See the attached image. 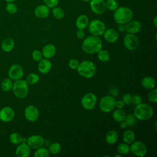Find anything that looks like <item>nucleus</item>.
<instances>
[{
  "label": "nucleus",
  "instance_id": "1",
  "mask_svg": "<svg viewBox=\"0 0 157 157\" xmlns=\"http://www.w3.org/2000/svg\"><path fill=\"white\" fill-rule=\"evenodd\" d=\"M102 47V40L96 36H90L84 39L82 42V50L88 54L98 53Z\"/></svg>",
  "mask_w": 157,
  "mask_h": 157
},
{
  "label": "nucleus",
  "instance_id": "2",
  "mask_svg": "<svg viewBox=\"0 0 157 157\" xmlns=\"http://www.w3.org/2000/svg\"><path fill=\"white\" fill-rule=\"evenodd\" d=\"M133 11L127 7H120L114 10L113 19L117 24H126L132 20Z\"/></svg>",
  "mask_w": 157,
  "mask_h": 157
},
{
  "label": "nucleus",
  "instance_id": "3",
  "mask_svg": "<svg viewBox=\"0 0 157 157\" xmlns=\"http://www.w3.org/2000/svg\"><path fill=\"white\" fill-rule=\"evenodd\" d=\"M153 109L150 105L142 102L136 105L134 110V115L136 119L142 121L151 118L153 115Z\"/></svg>",
  "mask_w": 157,
  "mask_h": 157
},
{
  "label": "nucleus",
  "instance_id": "4",
  "mask_svg": "<svg viewBox=\"0 0 157 157\" xmlns=\"http://www.w3.org/2000/svg\"><path fill=\"white\" fill-rule=\"evenodd\" d=\"M77 71L83 77L90 78L95 75L96 67L93 62L88 60H85L80 63Z\"/></svg>",
  "mask_w": 157,
  "mask_h": 157
},
{
  "label": "nucleus",
  "instance_id": "5",
  "mask_svg": "<svg viewBox=\"0 0 157 157\" xmlns=\"http://www.w3.org/2000/svg\"><path fill=\"white\" fill-rule=\"evenodd\" d=\"M14 95L19 99L25 98L29 91V85L26 80L19 79L13 83L12 88Z\"/></svg>",
  "mask_w": 157,
  "mask_h": 157
},
{
  "label": "nucleus",
  "instance_id": "6",
  "mask_svg": "<svg viewBox=\"0 0 157 157\" xmlns=\"http://www.w3.org/2000/svg\"><path fill=\"white\" fill-rule=\"evenodd\" d=\"M106 29L104 23L98 19H94L89 22L88 30L90 34L93 36H99L104 34Z\"/></svg>",
  "mask_w": 157,
  "mask_h": 157
},
{
  "label": "nucleus",
  "instance_id": "7",
  "mask_svg": "<svg viewBox=\"0 0 157 157\" xmlns=\"http://www.w3.org/2000/svg\"><path fill=\"white\" fill-rule=\"evenodd\" d=\"M116 100L111 96H105L102 97L99 103V107L103 112L108 113L112 111L115 107Z\"/></svg>",
  "mask_w": 157,
  "mask_h": 157
},
{
  "label": "nucleus",
  "instance_id": "8",
  "mask_svg": "<svg viewBox=\"0 0 157 157\" xmlns=\"http://www.w3.org/2000/svg\"><path fill=\"white\" fill-rule=\"evenodd\" d=\"M97 103V98L93 93H86L81 99L82 107L88 110H93Z\"/></svg>",
  "mask_w": 157,
  "mask_h": 157
},
{
  "label": "nucleus",
  "instance_id": "9",
  "mask_svg": "<svg viewBox=\"0 0 157 157\" xmlns=\"http://www.w3.org/2000/svg\"><path fill=\"white\" fill-rule=\"evenodd\" d=\"M123 44L126 48L129 50H135L139 45V40L134 34L128 33L123 39Z\"/></svg>",
  "mask_w": 157,
  "mask_h": 157
},
{
  "label": "nucleus",
  "instance_id": "10",
  "mask_svg": "<svg viewBox=\"0 0 157 157\" xmlns=\"http://www.w3.org/2000/svg\"><path fill=\"white\" fill-rule=\"evenodd\" d=\"M131 145L129 147L130 151L136 156L143 157L147 152V148L145 145L141 141H136L131 144Z\"/></svg>",
  "mask_w": 157,
  "mask_h": 157
},
{
  "label": "nucleus",
  "instance_id": "11",
  "mask_svg": "<svg viewBox=\"0 0 157 157\" xmlns=\"http://www.w3.org/2000/svg\"><path fill=\"white\" fill-rule=\"evenodd\" d=\"M23 67L18 64H12L8 71L9 78L14 81L21 79L23 76Z\"/></svg>",
  "mask_w": 157,
  "mask_h": 157
},
{
  "label": "nucleus",
  "instance_id": "12",
  "mask_svg": "<svg viewBox=\"0 0 157 157\" xmlns=\"http://www.w3.org/2000/svg\"><path fill=\"white\" fill-rule=\"evenodd\" d=\"M24 115L26 120L31 122H34L39 117V112L36 106L29 105L25 108Z\"/></svg>",
  "mask_w": 157,
  "mask_h": 157
},
{
  "label": "nucleus",
  "instance_id": "13",
  "mask_svg": "<svg viewBox=\"0 0 157 157\" xmlns=\"http://www.w3.org/2000/svg\"><path fill=\"white\" fill-rule=\"evenodd\" d=\"M91 11L96 15L102 14L106 10L104 0H90Z\"/></svg>",
  "mask_w": 157,
  "mask_h": 157
},
{
  "label": "nucleus",
  "instance_id": "14",
  "mask_svg": "<svg viewBox=\"0 0 157 157\" xmlns=\"http://www.w3.org/2000/svg\"><path fill=\"white\" fill-rule=\"evenodd\" d=\"M14 117L15 112L10 107L6 106L0 110V120L3 122H10L13 119Z\"/></svg>",
  "mask_w": 157,
  "mask_h": 157
},
{
  "label": "nucleus",
  "instance_id": "15",
  "mask_svg": "<svg viewBox=\"0 0 157 157\" xmlns=\"http://www.w3.org/2000/svg\"><path fill=\"white\" fill-rule=\"evenodd\" d=\"M26 143L30 148L37 149L42 147L44 144V139L41 136L32 135L27 139Z\"/></svg>",
  "mask_w": 157,
  "mask_h": 157
},
{
  "label": "nucleus",
  "instance_id": "16",
  "mask_svg": "<svg viewBox=\"0 0 157 157\" xmlns=\"http://www.w3.org/2000/svg\"><path fill=\"white\" fill-rule=\"evenodd\" d=\"M31 153V148L27 143L18 144L15 150V155L18 157H28Z\"/></svg>",
  "mask_w": 157,
  "mask_h": 157
},
{
  "label": "nucleus",
  "instance_id": "17",
  "mask_svg": "<svg viewBox=\"0 0 157 157\" xmlns=\"http://www.w3.org/2000/svg\"><path fill=\"white\" fill-rule=\"evenodd\" d=\"M142 28V24L137 20H130L126 23V31L128 33L136 34L140 31Z\"/></svg>",
  "mask_w": 157,
  "mask_h": 157
},
{
  "label": "nucleus",
  "instance_id": "18",
  "mask_svg": "<svg viewBox=\"0 0 157 157\" xmlns=\"http://www.w3.org/2000/svg\"><path fill=\"white\" fill-rule=\"evenodd\" d=\"M50 13L49 8L45 4L37 6L34 9V15L39 18H45Z\"/></svg>",
  "mask_w": 157,
  "mask_h": 157
},
{
  "label": "nucleus",
  "instance_id": "19",
  "mask_svg": "<svg viewBox=\"0 0 157 157\" xmlns=\"http://www.w3.org/2000/svg\"><path fill=\"white\" fill-rule=\"evenodd\" d=\"M103 34L105 40L110 43L115 42L119 37L118 31L113 28H109L105 29Z\"/></svg>",
  "mask_w": 157,
  "mask_h": 157
},
{
  "label": "nucleus",
  "instance_id": "20",
  "mask_svg": "<svg viewBox=\"0 0 157 157\" xmlns=\"http://www.w3.org/2000/svg\"><path fill=\"white\" fill-rule=\"evenodd\" d=\"M52 67L51 61L48 59H42L39 61L38 64V70L42 74H47L48 73Z\"/></svg>",
  "mask_w": 157,
  "mask_h": 157
},
{
  "label": "nucleus",
  "instance_id": "21",
  "mask_svg": "<svg viewBox=\"0 0 157 157\" xmlns=\"http://www.w3.org/2000/svg\"><path fill=\"white\" fill-rule=\"evenodd\" d=\"M42 53L43 56L47 59L52 58L54 56V55L56 53V47L54 45L49 44L45 45L42 50Z\"/></svg>",
  "mask_w": 157,
  "mask_h": 157
},
{
  "label": "nucleus",
  "instance_id": "22",
  "mask_svg": "<svg viewBox=\"0 0 157 157\" xmlns=\"http://www.w3.org/2000/svg\"><path fill=\"white\" fill-rule=\"evenodd\" d=\"M89 18L86 15H79L76 20L75 25L78 29H85L89 24Z\"/></svg>",
  "mask_w": 157,
  "mask_h": 157
},
{
  "label": "nucleus",
  "instance_id": "23",
  "mask_svg": "<svg viewBox=\"0 0 157 157\" xmlns=\"http://www.w3.org/2000/svg\"><path fill=\"white\" fill-rule=\"evenodd\" d=\"M1 47L4 52H10L15 47V41L12 38L7 37L2 40Z\"/></svg>",
  "mask_w": 157,
  "mask_h": 157
},
{
  "label": "nucleus",
  "instance_id": "24",
  "mask_svg": "<svg viewBox=\"0 0 157 157\" xmlns=\"http://www.w3.org/2000/svg\"><path fill=\"white\" fill-rule=\"evenodd\" d=\"M141 84L144 88L147 90H151L155 87L156 81L152 77L146 76L142 78Z\"/></svg>",
  "mask_w": 157,
  "mask_h": 157
},
{
  "label": "nucleus",
  "instance_id": "25",
  "mask_svg": "<svg viewBox=\"0 0 157 157\" xmlns=\"http://www.w3.org/2000/svg\"><path fill=\"white\" fill-rule=\"evenodd\" d=\"M118 132L115 130H110L105 135V140L107 144L112 145L115 144L118 140Z\"/></svg>",
  "mask_w": 157,
  "mask_h": 157
},
{
  "label": "nucleus",
  "instance_id": "26",
  "mask_svg": "<svg viewBox=\"0 0 157 157\" xmlns=\"http://www.w3.org/2000/svg\"><path fill=\"white\" fill-rule=\"evenodd\" d=\"M10 141L11 143L15 145H18L21 143H26L27 139L25 137H23L18 132H13L10 135Z\"/></svg>",
  "mask_w": 157,
  "mask_h": 157
},
{
  "label": "nucleus",
  "instance_id": "27",
  "mask_svg": "<svg viewBox=\"0 0 157 157\" xmlns=\"http://www.w3.org/2000/svg\"><path fill=\"white\" fill-rule=\"evenodd\" d=\"M122 139L124 143L131 144L135 140V134L132 130L128 129L123 132Z\"/></svg>",
  "mask_w": 157,
  "mask_h": 157
},
{
  "label": "nucleus",
  "instance_id": "28",
  "mask_svg": "<svg viewBox=\"0 0 157 157\" xmlns=\"http://www.w3.org/2000/svg\"><path fill=\"white\" fill-rule=\"evenodd\" d=\"M126 116V112L122 109H117L112 113L113 118L117 122H121L125 120Z\"/></svg>",
  "mask_w": 157,
  "mask_h": 157
},
{
  "label": "nucleus",
  "instance_id": "29",
  "mask_svg": "<svg viewBox=\"0 0 157 157\" xmlns=\"http://www.w3.org/2000/svg\"><path fill=\"white\" fill-rule=\"evenodd\" d=\"M13 80L10 78H5L1 83V88L4 91H9L12 90L13 86Z\"/></svg>",
  "mask_w": 157,
  "mask_h": 157
},
{
  "label": "nucleus",
  "instance_id": "30",
  "mask_svg": "<svg viewBox=\"0 0 157 157\" xmlns=\"http://www.w3.org/2000/svg\"><path fill=\"white\" fill-rule=\"evenodd\" d=\"M52 14L56 19L60 20L64 17V11L62 8L56 6L52 9Z\"/></svg>",
  "mask_w": 157,
  "mask_h": 157
},
{
  "label": "nucleus",
  "instance_id": "31",
  "mask_svg": "<svg viewBox=\"0 0 157 157\" xmlns=\"http://www.w3.org/2000/svg\"><path fill=\"white\" fill-rule=\"evenodd\" d=\"M98 59L102 62H107L110 59V54L106 50L101 49L98 52Z\"/></svg>",
  "mask_w": 157,
  "mask_h": 157
},
{
  "label": "nucleus",
  "instance_id": "32",
  "mask_svg": "<svg viewBox=\"0 0 157 157\" xmlns=\"http://www.w3.org/2000/svg\"><path fill=\"white\" fill-rule=\"evenodd\" d=\"M117 150L118 153L121 155H126L130 151L129 146L126 143H121L118 144L117 147Z\"/></svg>",
  "mask_w": 157,
  "mask_h": 157
},
{
  "label": "nucleus",
  "instance_id": "33",
  "mask_svg": "<svg viewBox=\"0 0 157 157\" xmlns=\"http://www.w3.org/2000/svg\"><path fill=\"white\" fill-rule=\"evenodd\" d=\"M39 79L40 77L38 74L36 73H31L27 76L26 81L28 85H34L39 81Z\"/></svg>",
  "mask_w": 157,
  "mask_h": 157
},
{
  "label": "nucleus",
  "instance_id": "34",
  "mask_svg": "<svg viewBox=\"0 0 157 157\" xmlns=\"http://www.w3.org/2000/svg\"><path fill=\"white\" fill-rule=\"evenodd\" d=\"M49 155L48 150L42 147L36 149V151L34 153V156L35 157H48Z\"/></svg>",
  "mask_w": 157,
  "mask_h": 157
},
{
  "label": "nucleus",
  "instance_id": "35",
  "mask_svg": "<svg viewBox=\"0 0 157 157\" xmlns=\"http://www.w3.org/2000/svg\"><path fill=\"white\" fill-rule=\"evenodd\" d=\"M61 149V145L58 142H54L51 144L49 145L48 150L49 151V153H50L51 154L56 155L60 152Z\"/></svg>",
  "mask_w": 157,
  "mask_h": 157
},
{
  "label": "nucleus",
  "instance_id": "36",
  "mask_svg": "<svg viewBox=\"0 0 157 157\" xmlns=\"http://www.w3.org/2000/svg\"><path fill=\"white\" fill-rule=\"evenodd\" d=\"M105 8L110 11H114L118 7V4L117 0H106L105 1Z\"/></svg>",
  "mask_w": 157,
  "mask_h": 157
},
{
  "label": "nucleus",
  "instance_id": "37",
  "mask_svg": "<svg viewBox=\"0 0 157 157\" xmlns=\"http://www.w3.org/2000/svg\"><path fill=\"white\" fill-rule=\"evenodd\" d=\"M124 121L126 122L127 126H132L136 124V118L134 115V114H128L126 115Z\"/></svg>",
  "mask_w": 157,
  "mask_h": 157
},
{
  "label": "nucleus",
  "instance_id": "38",
  "mask_svg": "<svg viewBox=\"0 0 157 157\" xmlns=\"http://www.w3.org/2000/svg\"><path fill=\"white\" fill-rule=\"evenodd\" d=\"M6 9L9 13L15 14L18 10V7L13 2H8L6 5Z\"/></svg>",
  "mask_w": 157,
  "mask_h": 157
},
{
  "label": "nucleus",
  "instance_id": "39",
  "mask_svg": "<svg viewBox=\"0 0 157 157\" xmlns=\"http://www.w3.org/2000/svg\"><path fill=\"white\" fill-rule=\"evenodd\" d=\"M148 99L150 102L156 103L157 102V90L155 88L151 89L148 94Z\"/></svg>",
  "mask_w": 157,
  "mask_h": 157
},
{
  "label": "nucleus",
  "instance_id": "40",
  "mask_svg": "<svg viewBox=\"0 0 157 157\" xmlns=\"http://www.w3.org/2000/svg\"><path fill=\"white\" fill-rule=\"evenodd\" d=\"M43 55L40 51L38 50H35L32 53V58L36 61H39L42 59Z\"/></svg>",
  "mask_w": 157,
  "mask_h": 157
},
{
  "label": "nucleus",
  "instance_id": "41",
  "mask_svg": "<svg viewBox=\"0 0 157 157\" xmlns=\"http://www.w3.org/2000/svg\"><path fill=\"white\" fill-rule=\"evenodd\" d=\"M45 5L47 6L49 9H53V7L58 6L59 3V0H43Z\"/></svg>",
  "mask_w": 157,
  "mask_h": 157
},
{
  "label": "nucleus",
  "instance_id": "42",
  "mask_svg": "<svg viewBox=\"0 0 157 157\" xmlns=\"http://www.w3.org/2000/svg\"><path fill=\"white\" fill-rule=\"evenodd\" d=\"M79 64L80 62L76 59H71L68 63L69 67L72 69H77Z\"/></svg>",
  "mask_w": 157,
  "mask_h": 157
},
{
  "label": "nucleus",
  "instance_id": "43",
  "mask_svg": "<svg viewBox=\"0 0 157 157\" xmlns=\"http://www.w3.org/2000/svg\"><path fill=\"white\" fill-rule=\"evenodd\" d=\"M122 101L126 105H130L132 104V95L129 93L124 94L122 97Z\"/></svg>",
  "mask_w": 157,
  "mask_h": 157
},
{
  "label": "nucleus",
  "instance_id": "44",
  "mask_svg": "<svg viewBox=\"0 0 157 157\" xmlns=\"http://www.w3.org/2000/svg\"><path fill=\"white\" fill-rule=\"evenodd\" d=\"M142 97L139 94H134V96H132V103H133L135 105L139 104L142 102Z\"/></svg>",
  "mask_w": 157,
  "mask_h": 157
},
{
  "label": "nucleus",
  "instance_id": "45",
  "mask_svg": "<svg viewBox=\"0 0 157 157\" xmlns=\"http://www.w3.org/2000/svg\"><path fill=\"white\" fill-rule=\"evenodd\" d=\"M85 36V31L83 29H78L76 32V36L78 39H82Z\"/></svg>",
  "mask_w": 157,
  "mask_h": 157
},
{
  "label": "nucleus",
  "instance_id": "46",
  "mask_svg": "<svg viewBox=\"0 0 157 157\" xmlns=\"http://www.w3.org/2000/svg\"><path fill=\"white\" fill-rule=\"evenodd\" d=\"M124 103L122 100H118L115 101V107L117 109H122L124 106Z\"/></svg>",
  "mask_w": 157,
  "mask_h": 157
},
{
  "label": "nucleus",
  "instance_id": "47",
  "mask_svg": "<svg viewBox=\"0 0 157 157\" xmlns=\"http://www.w3.org/2000/svg\"><path fill=\"white\" fill-rule=\"evenodd\" d=\"M117 29L120 32H124L126 31V24H118Z\"/></svg>",
  "mask_w": 157,
  "mask_h": 157
},
{
  "label": "nucleus",
  "instance_id": "48",
  "mask_svg": "<svg viewBox=\"0 0 157 157\" xmlns=\"http://www.w3.org/2000/svg\"><path fill=\"white\" fill-rule=\"evenodd\" d=\"M127 126H127L126 122L124 121V120L120 122V127H121V128H126Z\"/></svg>",
  "mask_w": 157,
  "mask_h": 157
},
{
  "label": "nucleus",
  "instance_id": "49",
  "mask_svg": "<svg viewBox=\"0 0 157 157\" xmlns=\"http://www.w3.org/2000/svg\"><path fill=\"white\" fill-rule=\"evenodd\" d=\"M153 24L155 27L157 26V17L156 16L155 17V18L153 19Z\"/></svg>",
  "mask_w": 157,
  "mask_h": 157
},
{
  "label": "nucleus",
  "instance_id": "50",
  "mask_svg": "<svg viewBox=\"0 0 157 157\" xmlns=\"http://www.w3.org/2000/svg\"><path fill=\"white\" fill-rule=\"evenodd\" d=\"M7 2H13L15 0H5Z\"/></svg>",
  "mask_w": 157,
  "mask_h": 157
},
{
  "label": "nucleus",
  "instance_id": "51",
  "mask_svg": "<svg viewBox=\"0 0 157 157\" xmlns=\"http://www.w3.org/2000/svg\"><path fill=\"white\" fill-rule=\"evenodd\" d=\"M121 156H122V155H121V154H120V153L115 155V157H121Z\"/></svg>",
  "mask_w": 157,
  "mask_h": 157
},
{
  "label": "nucleus",
  "instance_id": "52",
  "mask_svg": "<svg viewBox=\"0 0 157 157\" xmlns=\"http://www.w3.org/2000/svg\"><path fill=\"white\" fill-rule=\"evenodd\" d=\"M81 1L83 2H88L90 1V0H81Z\"/></svg>",
  "mask_w": 157,
  "mask_h": 157
}]
</instances>
